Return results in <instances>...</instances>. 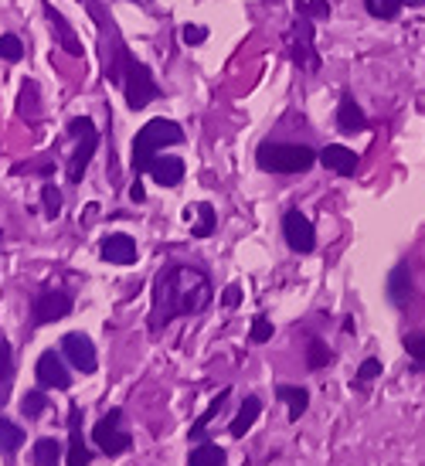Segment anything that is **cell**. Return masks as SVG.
Wrapping results in <instances>:
<instances>
[{
  "label": "cell",
  "instance_id": "6da1fadb",
  "mask_svg": "<svg viewBox=\"0 0 425 466\" xmlns=\"http://www.w3.org/2000/svg\"><path fill=\"white\" fill-rule=\"evenodd\" d=\"M212 279L194 266H167L154 279V307H150V331L167 327L177 317L201 313L212 303Z\"/></svg>",
  "mask_w": 425,
  "mask_h": 466
},
{
  "label": "cell",
  "instance_id": "7a4b0ae2",
  "mask_svg": "<svg viewBox=\"0 0 425 466\" xmlns=\"http://www.w3.org/2000/svg\"><path fill=\"white\" fill-rule=\"evenodd\" d=\"M180 140H184V130L174 119H150L133 140V174L140 177L164 147H174Z\"/></svg>",
  "mask_w": 425,
  "mask_h": 466
},
{
  "label": "cell",
  "instance_id": "3957f363",
  "mask_svg": "<svg viewBox=\"0 0 425 466\" xmlns=\"http://www.w3.org/2000/svg\"><path fill=\"white\" fill-rule=\"evenodd\" d=\"M255 164L269 174H307L317 164V154L303 143H262L255 150Z\"/></svg>",
  "mask_w": 425,
  "mask_h": 466
},
{
  "label": "cell",
  "instance_id": "277c9868",
  "mask_svg": "<svg viewBox=\"0 0 425 466\" xmlns=\"http://www.w3.org/2000/svg\"><path fill=\"white\" fill-rule=\"evenodd\" d=\"M119 78H123L126 106H130V109H143V106H150V102L160 96V89H156L150 68H147L143 61L130 59V55H123V76Z\"/></svg>",
  "mask_w": 425,
  "mask_h": 466
},
{
  "label": "cell",
  "instance_id": "5b68a950",
  "mask_svg": "<svg viewBox=\"0 0 425 466\" xmlns=\"http://www.w3.org/2000/svg\"><path fill=\"white\" fill-rule=\"evenodd\" d=\"M68 133L78 140V150L72 154V160H68V181H72V184H78V181L85 177V167H89L92 154H96L99 133H96V126H92V119H89V116L72 119V123H68Z\"/></svg>",
  "mask_w": 425,
  "mask_h": 466
},
{
  "label": "cell",
  "instance_id": "8992f818",
  "mask_svg": "<svg viewBox=\"0 0 425 466\" xmlns=\"http://www.w3.org/2000/svg\"><path fill=\"white\" fill-rule=\"evenodd\" d=\"M123 422V412L119 408H109V415H102L92 429V439H96V446L106 453V456H119V453H126V449L133 446V436L130 432H123L119 429Z\"/></svg>",
  "mask_w": 425,
  "mask_h": 466
},
{
  "label": "cell",
  "instance_id": "52a82bcc",
  "mask_svg": "<svg viewBox=\"0 0 425 466\" xmlns=\"http://www.w3.org/2000/svg\"><path fill=\"white\" fill-rule=\"evenodd\" d=\"M72 313V296L61 290H48V293H38L31 300V324L41 327V324H55L61 317Z\"/></svg>",
  "mask_w": 425,
  "mask_h": 466
},
{
  "label": "cell",
  "instance_id": "ba28073f",
  "mask_svg": "<svg viewBox=\"0 0 425 466\" xmlns=\"http://www.w3.org/2000/svg\"><path fill=\"white\" fill-rule=\"evenodd\" d=\"M61 354L72 361V368H78L82 374H92L99 368V358H96V344L92 337L82 331H72L61 337Z\"/></svg>",
  "mask_w": 425,
  "mask_h": 466
},
{
  "label": "cell",
  "instance_id": "9c48e42d",
  "mask_svg": "<svg viewBox=\"0 0 425 466\" xmlns=\"http://www.w3.org/2000/svg\"><path fill=\"white\" fill-rule=\"evenodd\" d=\"M283 238H286V245H290L293 253H313L317 249V229H313V221H309L303 212H286L283 218Z\"/></svg>",
  "mask_w": 425,
  "mask_h": 466
},
{
  "label": "cell",
  "instance_id": "30bf717a",
  "mask_svg": "<svg viewBox=\"0 0 425 466\" xmlns=\"http://www.w3.org/2000/svg\"><path fill=\"white\" fill-rule=\"evenodd\" d=\"M35 378H38L41 389L68 391V385H72V374H68L65 361H61L55 350H44V354L38 358V365H35Z\"/></svg>",
  "mask_w": 425,
  "mask_h": 466
},
{
  "label": "cell",
  "instance_id": "8fae6325",
  "mask_svg": "<svg viewBox=\"0 0 425 466\" xmlns=\"http://www.w3.org/2000/svg\"><path fill=\"white\" fill-rule=\"evenodd\" d=\"M99 255L106 259V262H113V266H133L136 262V242L130 238V235H106L102 238V249H99Z\"/></svg>",
  "mask_w": 425,
  "mask_h": 466
},
{
  "label": "cell",
  "instance_id": "7c38bea8",
  "mask_svg": "<svg viewBox=\"0 0 425 466\" xmlns=\"http://www.w3.org/2000/svg\"><path fill=\"white\" fill-rule=\"evenodd\" d=\"M89 463H92V453L85 449V439H82V408L72 406V412H68V466Z\"/></svg>",
  "mask_w": 425,
  "mask_h": 466
},
{
  "label": "cell",
  "instance_id": "4fadbf2b",
  "mask_svg": "<svg viewBox=\"0 0 425 466\" xmlns=\"http://www.w3.org/2000/svg\"><path fill=\"white\" fill-rule=\"evenodd\" d=\"M317 160H320L327 171H333V174H341V177H354V171H357V154H354L350 147H341V143L324 147Z\"/></svg>",
  "mask_w": 425,
  "mask_h": 466
},
{
  "label": "cell",
  "instance_id": "5bb4252c",
  "mask_svg": "<svg viewBox=\"0 0 425 466\" xmlns=\"http://www.w3.org/2000/svg\"><path fill=\"white\" fill-rule=\"evenodd\" d=\"M150 177H154L156 184H164V188H177L180 181H184V160H177V157H160L156 154L150 160Z\"/></svg>",
  "mask_w": 425,
  "mask_h": 466
},
{
  "label": "cell",
  "instance_id": "9a60e30c",
  "mask_svg": "<svg viewBox=\"0 0 425 466\" xmlns=\"http://www.w3.org/2000/svg\"><path fill=\"white\" fill-rule=\"evenodd\" d=\"M44 14H48V24H52V31H55V41H59L68 55H76V59H78V55H82V44H78L76 31L68 28V20L61 18V14L55 11V7H52V4H48V0H44Z\"/></svg>",
  "mask_w": 425,
  "mask_h": 466
},
{
  "label": "cell",
  "instance_id": "2e32d148",
  "mask_svg": "<svg viewBox=\"0 0 425 466\" xmlns=\"http://www.w3.org/2000/svg\"><path fill=\"white\" fill-rule=\"evenodd\" d=\"M259 412H262V402H259L255 395H249V398L242 402V408H238V415L232 419V426H229V436H235V439H242V436H245V432H249V429L255 426Z\"/></svg>",
  "mask_w": 425,
  "mask_h": 466
},
{
  "label": "cell",
  "instance_id": "e0dca14e",
  "mask_svg": "<svg viewBox=\"0 0 425 466\" xmlns=\"http://www.w3.org/2000/svg\"><path fill=\"white\" fill-rule=\"evenodd\" d=\"M337 126L344 130V133H361L367 126V119H365V109L354 102V99H341V109H337Z\"/></svg>",
  "mask_w": 425,
  "mask_h": 466
},
{
  "label": "cell",
  "instance_id": "ac0fdd59",
  "mask_svg": "<svg viewBox=\"0 0 425 466\" xmlns=\"http://www.w3.org/2000/svg\"><path fill=\"white\" fill-rule=\"evenodd\" d=\"M388 296H391L395 307H405L408 300H412V272H408V266L391 269V276H388Z\"/></svg>",
  "mask_w": 425,
  "mask_h": 466
},
{
  "label": "cell",
  "instance_id": "d6986e66",
  "mask_svg": "<svg viewBox=\"0 0 425 466\" xmlns=\"http://www.w3.org/2000/svg\"><path fill=\"white\" fill-rule=\"evenodd\" d=\"M276 398L290 406L293 422H296V419L309 408V395H307V389H300V385H276Z\"/></svg>",
  "mask_w": 425,
  "mask_h": 466
},
{
  "label": "cell",
  "instance_id": "ffe728a7",
  "mask_svg": "<svg viewBox=\"0 0 425 466\" xmlns=\"http://www.w3.org/2000/svg\"><path fill=\"white\" fill-rule=\"evenodd\" d=\"M11 382H14V354H11L7 337L0 333V406H7L11 398Z\"/></svg>",
  "mask_w": 425,
  "mask_h": 466
},
{
  "label": "cell",
  "instance_id": "44dd1931",
  "mask_svg": "<svg viewBox=\"0 0 425 466\" xmlns=\"http://www.w3.org/2000/svg\"><path fill=\"white\" fill-rule=\"evenodd\" d=\"M24 446V429L0 415V456H14Z\"/></svg>",
  "mask_w": 425,
  "mask_h": 466
},
{
  "label": "cell",
  "instance_id": "7402d4cb",
  "mask_svg": "<svg viewBox=\"0 0 425 466\" xmlns=\"http://www.w3.org/2000/svg\"><path fill=\"white\" fill-rule=\"evenodd\" d=\"M225 449L214 446V443H201V446L194 449L191 456H188V466H225Z\"/></svg>",
  "mask_w": 425,
  "mask_h": 466
},
{
  "label": "cell",
  "instance_id": "603a6c76",
  "mask_svg": "<svg viewBox=\"0 0 425 466\" xmlns=\"http://www.w3.org/2000/svg\"><path fill=\"white\" fill-rule=\"evenodd\" d=\"M61 446L55 439H38L35 443V466H59Z\"/></svg>",
  "mask_w": 425,
  "mask_h": 466
},
{
  "label": "cell",
  "instance_id": "cb8c5ba5",
  "mask_svg": "<svg viewBox=\"0 0 425 466\" xmlns=\"http://www.w3.org/2000/svg\"><path fill=\"white\" fill-rule=\"evenodd\" d=\"M225 398H229V389H221V391H218V398H214L212 406L204 408V415H201V419H197V422H194V426H191V439H204V426H208V422H212L214 415L221 412V406H225Z\"/></svg>",
  "mask_w": 425,
  "mask_h": 466
},
{
  "label": "cell",
  "instance_id": "d4e9b609",
  "mask_svg": "<svg viewBox=\"0 0 425 466\" xmlns=\"http://www.w3.org/2000/svg\"><path fill=\"white\" fill-rule=\"evenodd\" d=\"M402 4H405V0H365L367 14H374V18H381V20H395V18H398Z\"/></svg>",
  "mask_w": 425,
  "mask_h": 466
},
{
  "label": "cell",
  "instance_id": "484cf974",
  "mask_svg": "<svg viewBox=\"0 0 425 466\" xmlns=\"http://www.w3.org/2000/svg\"><path fill=\"white\" fill-rule=\"evenodd\" d=\"M48 408V398H44V391H28L24 398H20V412L28 415V419H41V412Z\"/></svg>",
  "mask_w": 425,
  "mask_h": 466
},
{
  "label": "cell",
  "instance_id": "4316f807",
  "mask_svg": "<svg viewBox=\"0 0 425 466\" xmlns=\"http://www.w3.org/2000/svg\"><path fill=\"white\" fill-rule=\"evenodd\" d=\"M330 358H333V354H330L327 344L313 337V341H309V354H307V365H309V368H313V371H320V368H324V365H330Z\"/></svg>",
  "mask_w": 425,
  "mask_h": 466
},
{
  "label": "cell",
  "instance_id": "83f0119b",
  "mask_svg": "<svg viewBox=\"0 0 425 466\" xmlns=\"http://www.w3.org/2000/svg\"><path fill=\"white\" fill-rule=\"evenodd\" d=\"M0 59L4 61H20L24 59V44H20V38H14V35H4V38H0Z\"/></svg>",
  "mask_w": 425,
  "mask_h": 466
},
{
  "label": "cell",
  "instance_id": "f1b7e54d",
  "mask_svg": "<svg viewBox=\"0 0 425 466\" xmlns=\"http://www.w3.org/2000/svg\"><path fill=\"white\" fill-rule=\"evenodd\" d=\"M378 374H381V361H378V358H367L365 365L357 368V382H354V385H357V389H367V382H374Z\"/></svg>",
  "mask_w": 425,
  "mask_h": 466
},
{
  "label": "cell",
  "instance_id": "f546056e",
  "mask_svg": "<svg viewBox=\"0 0 425 466\" xmlns=\"http://www.w3.org/2000/svg\"><path fill=\"white\" fill-rule=\"evenodd\" d=\"M197 214H201V221L194 225V235H197V238H208V235L214 232V212H212V205H197Z\"/></svg>",
  "mask_w": 425,
  "mask_h": 466
},
{
  "label": "cell",
  "instance_id": "4dcf8cb0",
  "mask_svg": "<svg viewBox=\"0 0 425 466\" xmlns=\"http://www.w3.org/2000/svg\"><path fill=\"white\" fill-rule=\"evenodd\" d=\"M405 350L419 365H425V333H405Z\"/></svg>",
  "mask_w": 425,
  "mask_h": 466
},
{
  "label": "cell",
  "instance_id": "1f68e13d",
  "mask_svg": "<svg viewBox=\"0 0 425 466\" xmlns=\"http://www.w3.org/2000/svg\"><path fill=\"white\" fill-rule=\"evenodd\" d=\"M41 197H44V214H48V218H55V214L61 212V195H59V188H52V184H48V188L41 191Z\"/></svg>",
  "mask_w": 425,
  "mask_h": 466
},
{
  "label": "cell",
  "instance_id": "d6a6232c",
  "mask_svg": "<svg viewBox=\"0 0 425 466\" xmlns=\"http://www.w3.org/2000/svg\"><path fill=\"white\" fill-rule=\"evenodd\" d=\"M269 337H272V324L266 317H255V320H252V341H255V344H266Z\"/></svg>",
  "mask_w": 425,
  "mask_h": 466
},
{
  "label": "cell",
  "instance_id": "836d02e7",
  "mask_svg": "<svg viewBox=\"0 0 425 466\" xmlns=\"http://www.w3.org/2000/svg\"><path fill=\"white\" fill-rule=\"evenodd\" d=\"M221 303H225L229 310H235V307L242 303V286H238V283H232V286H225V293H221Z\"/></svg>",
  "mask_w": 425,
  "mask_h": 466
},
{
  "label": "cell",
  "instance_id": "e575fe53",
  "mask_svg": "<svg viewBox=\"0 0 425 466\" xmlns=\"http://www.w3.org/2000/svg\"><path fill=\"white\" fill-rule=\"evenodd\" d=\"M204 38H208V28H201V24H188L184 28V41L188 44H201Z\"/></svg>",
  "mask_w": 425,
  "mask_h": 466
},
{
  "label": "cell",
  "instance_id": "d590c367",
  "mask_svg": "<svg viewBox=\"0 0 425 466\" xmlns=\"http://www.w3.org/2000/svg\"><path fill=\"white\" fill-rule=\"evenodd\" d=\"M307 11L313 14V18H327V14H330V4H327V0H313Z\"/></svg>",
  "mask_w": 425,
  "mask_h": 466
},
{
  "label": "cell",
  "instance_id": "8d00e7d4",
  "mask_svg": "<svg viewBox=\"0 0 425 466\" xmlns=\"http://www.w3.org/2000/svg\"><path fill=\"white\" fill-rule=\"evenodd\" d=\"M130 197H133L136 205H143V201H147V195H143V184H140V181H133V188H130Z\"/></svg>",
  "mask_w": 425,
  "mask_h": 466
},
{
  "label": "cell",
  "instance_id": "74e56055",
  "mask_svg": "<svg viewBox=\"0 0 425 466\" xmlns=\"http://www.w3.org/2000/svg\"><path fill=\"white\" fill-rule=\"evenodd\" d=\"M0 238H4V232H0Z\"/></svg>",
  "mask_w": 425,
  "mask_h": 466
},
{
  "label": "cell",
  "instance_id": "f35d334b",
  "mask_svg": "<svg viewBox=\"0 0 425 466\" xmlns=\"http://www.w3.org/2000/svg\"><path fill=\"white\" fill-rule=\"evenodd\" d=\"M422 4H425V0H422Z\"/></svg>",
  "mask_w": 425,
  "mask_h": 466
}]
</instances>
